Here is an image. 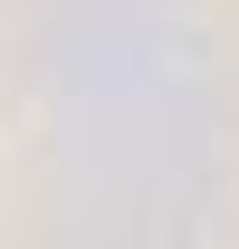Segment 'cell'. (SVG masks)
<instances>
[]
</instances>
